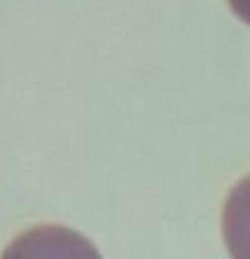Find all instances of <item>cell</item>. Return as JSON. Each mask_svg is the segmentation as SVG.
Listing matches in <instances>:
<instances>
[{"label":"cell","mask_w":250,"mask_h":259,"mask_svg":"<svg viewBox=\"0 0 250 259\" xmlns=\"http://www.w3.org/2000/svg\"><path fill=\"white\" fill-rule=\"evenodd\" d=\"M0 259H103L98 248L64 225H36L18 234Z\"/></svg>","instance_id":"6da1fadb"},{"label":"cell","mask_w":250,"mask_h":259,"mask_svg":"<svg viewBox=\"0 0 250 259\" xmlns=\"http://www.w3.org/2000/svg\"><path fill=\"white\" fill-rule=\"evenodd\" d=\"M223 241L232 259H250V175L239 180L225 198Z\"/></svg>","instance_id":"7a4b0ae2"},{"label":"cell","mask_w":250,"mask_h":259,"mask_svg":"<svg viewBox=\"0 0 250 259\" xmlns=\"http://www.w3.org/2000/svg\"><path fill=\"white\" fill-rule=\"evenodd\" d=\"M230 9L237 18H241L246 25H250V0H228Z\"/></svg>","instance_id":"3957f363"}]
</instances>
